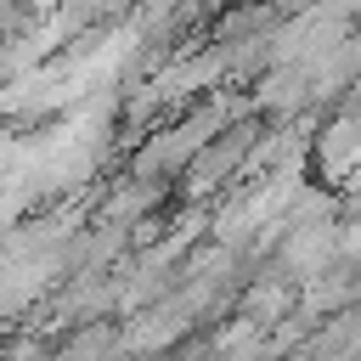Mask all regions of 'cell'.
<instances>
[{"label": "cell", "mask_w": 361, "mask_h": 361, "mask_svg": "<svg viewBox=\"0 0 361 361\" xmlns=\"http://www.w3.org/2000/svg\"><path fill=\"white\" fill-rule=\"evenodd\" d=\"M113 333H85V338H73L68 350H62V361H113Z\"/></svg>", "instance_id": "obj_1"}, {"label": "cell", "mask_w": 361, "mask_h": 361, "mask_svg": "<svg viewBox=\"0 0 361 361\" xmlns=\"http://www.w3.org/2000/svg\"><path fill=\"white\" fill-rule=\"evenodd\" d=\"M11 214H17V192H6V197H0V231H6V220H11Z\"/></svg>", "instance_id": "obj_2"}]
</instances>
